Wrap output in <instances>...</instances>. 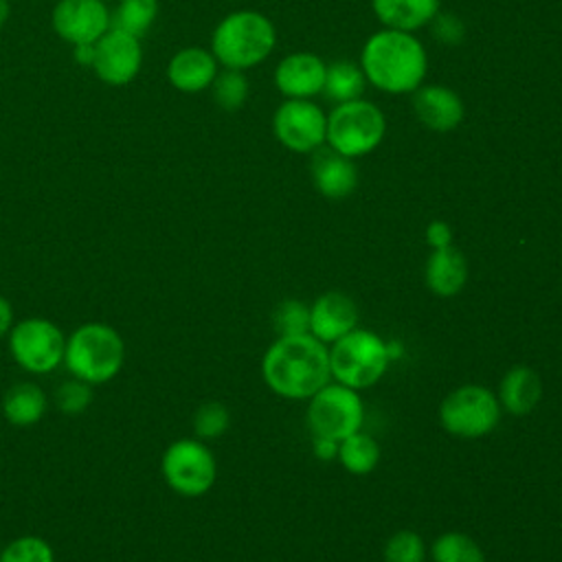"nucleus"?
Masks as SVG:
<instances>
[{
	"label": "nucleus",
	"instance_id": "1",
	"mask_svg": "<svg viewBox=\"0 0 562 562\" xmlns=\"http://www.w3.org/2000/svg\"><path fill=\"white\" fill-rule=\"evenodd\" d=\"M367 83L384 94H413L426 79L428 53L415 33L380 29L360 50Z\"/></svg>",
	"mask_w": 562,
	"mask_h": 562
},
{
	"label": "nucleus",
	"instance_id": "2",
	"mask_svg": "<svg viewBox=\"0 0 562 562\" xmlns=\"http://www.w3.org/2000/svg\"><path fill=\"white\" fill-rule=\"evenodd\" d=\"M263 382L281 397L307 400L329 378V349L312 334L279 336L261 360Z\"/></svg>",
	"mask_w": 562,
	"mask_h": 562
},
{
	"label": "nucleus",
	"instance_id": "3",
	"mask_svg": "<svg viewBox=\"0 0 562 562\" xmlns=\"http://www.w3.org/2000/svg\"><path fill=\"white\" fill-rule=\"evenodd\" d=\"M277 46L272 20L252 9H239L220 20L211 35V53L224 68L248 70L270 57Z\"/></svg>",
	"mask_w": 562,
	"mask_h": 562
},
{
	"label": "nucleus",
	"instance_id": "4",
	"mask_svg": "<svg viewBox=\"0 0 562 562\" xmlns=\"http://www.w3.org/2000/svg\"><path fill=\"white\" fill-rule=\"evenodd\" d=\"M125 364L123 336L108 323H83L66 336L64 367L92 386L119 375Z\"/></svg>",
	"mask_w": 562,
	"mask_h": 562
},
{
	"label": "nucleus",
	"instance_id": "5",
	"mask_svg": "<svg viewBox=\"0 0 562 562\" xmlns=\"http://www.w3.org/2000/svg\"><path fill=\"white\" fill-rule=\"evenodd\" d=\"M386 134L384 112L369 99L334 103L327 112L325 145L356 160L378 149Z\"/></svg>",
	"mask_w": 562,
	"mask_h": 562
},
{
	"label": "nucleus",
	"instance_id": "6",
	"mask_svg": "<svg viewBox=\"0 0 562 562\" xmlns=\"http://www.w3.org/2000/svg\"><path fill=\"white\" fill-rule=\"evenodd\" d=\"M386 342L367 329H351L338 338L329 351V371L349 389H367L375 384L389 367Z\"/></svg>",
	"mask_w": 562,
	"mask_h": 562
},
{
	"label": "nucleus",
	"instance_id": "7",
	"mask_svg": "<svg viewBox=\"0 0 562 562\" xmlns=\"http://www.w3.org/2000/svg\"><path fill=\"white\" fill-rule=\"evenodd\" d=\"M13 362L33 375H46L64 364L66 336L57 323L44 316L15 321L7 336Z\"/></svg>",
	"mask_w": 562,
	"mask_h": 562
},
{
	"label": "nucleus",
	"instance_id": "8",
	"mask_svg": "<svg viewBox=\"0 0 562 562\" xmlns=\"http://www.w3.org/2000/svg\"><path fill=\"white\" fill-rule=\"evenodd\" d=\"M501 419L498 397L479 384H465L443 397L439 422L446 432L463 439H476L496 428Z\"/></svg>",
	"mask_w": 562,
	"mask_h": 562
},
{
	"label": "nucleus",
	"instance_id": "9",
	"mask_svg": "<svg viewBox=\"0 0 562 562\" xmlns=\"http://www.w3.org/2000/svg\"><path fill=\"white\" fill-rule=\"evenodd\" d=\"M160 472L176 494L195 498L213 487L217 465L213 452L200 439H176L162 452Z\"/></svg>",
	"mask_w": 562,
	"mask_h": 562
},
{
	"label": "nucleus",
	"instance_id": "10",
	"mask_svg": "<svg viewBox=\"0 0 562 562\" xmlns=\"http://www.w3.org/2000/svg\"><path fill=\"white\" fill-rule=\"evenodd\" d=\"M307 424L314 437L342 441L360 430L362 400L356 389L345 384H325L310 397Z\"/></svg>",
	"mask_w": 562,
	"mask_h": 562
},
{
	"label": "nucleus",
	"instance_id": "11",
	"mask_svg": "<svg viewBox=\"0 0 562 562\" xmlns=\"http://www.w3.org/2000/svg\"><path fill=\"white\" fill-rule=\"evenodd\" d=\"M277 140L294 154H314L325 145L327 114L314 99H283L272 114Z\"/></svg>",
	"mask_w": 562,
	"mask_h": 562
},
{
	"label": "nucleus",
	"instance_id": "12",
	"mask_svg": "<svg viewBox=\"0 0 562 562\" xmlns=\"http://www.w3.org/2000/svg\"><path fill=\"white\" fill-rule=\"evenodd\" d=\"M143 53L138 37L127 35L116 29H108L94 42V59L92 68L99 79L112 86H123L136 77L140 70Z\"/></svg>",
	"mask_w": 562,
	"mask_h": 562
},
{
	"label": "nucleus",
	"instance_id": "13",
	"mask_svg": "<svg viewBox=\"0 0 562 562\" xmlns=\"http://www.w3.org/2000/svg\"><path fill=\"white\" fill-rule=\"evenodd\" d=\"M53 29L72 44H94L110 29V13L101 0H59Z\"/></svg>",
	"mask_w": 562,
	"mask_h": 562
},
{
	"label": "nucleus",
	"instance_id": "14",
	"mask_svg": "<svg viewBox=\"0 0 562 562\" xmlns=\"http://www.w3.org/2000/svg\"><path fill=\"white\" fill-rule=\"evenodd\" d=\"M327 64L316 53L296 50L274 66V86L283 99H314L323 94Z\"/></svg>",
	"mask_w": 562,
	"mask_h": 562
},
{
	"label": "nucleus",
	"instance_id": "15",
	"mask_svg": "<svg viewBox=\"0 0 562 562\" xmlns=\"http://www.w3.org/2000/svg\"><path fill=\"white\" fill-rule=\"evenodd\" d=\"M411 97L413 114L432 132H452L465 116L463 99L443 83H422Z\"/></svg>",
	"mask_w": 562,
	"mask_h": 562
},
{
	"label": "nucleus",
	"instance_id": "16",
	"mask_svg": "<svg viewBox=\"0 0 562 562\" xmlns=\"http://www.w3.org/2000/svg\"><path fill=\"white\" fill-rule=\"evenodd\" d=\"M310 173L316 191L327 200L349 198L356 191L360 180L356 160L334 151L327 145H323L312 154Z\"/></svg>",
	"mask_w": 562,
	"mask_h": 562
},
{
	"label": "nucleus",
	"instance_id": "17",
	"mask_svg": "<svg viewBox=\"0 0 562 562\" xmlns=\"http://www.w3.org/2000/svg\"><path fill=\"white\" fill-rule=\"evenodd\" d=\"M358 325V307L342 292H325L310 307V334L321 342H336Z\"/></svg>",
	"mask_w": 562,
	"mask_h": 562
},
{
	"label": "nucleus",
	"instance_id": "18",
	"mask_svg": "<svg viewBox=\"0 0 562 562\" xmlns=\"http://www.w3.org/2000/svg\"><path fill=\"white\" fill-rule=\"evenodd\" d=\"M217 75V59L211 50L189 46L178 50L167 66L169 83L180 92H202L211 88Z\"/></svg>",
	"mask_w": 562,
	"mask_h": 562
},
{
	"label": "nucleus",
	"instance_id": "19",
	"mask_svg": "<svg viewBox=\"0 0 562 562\" xmlns=\"http://www.w3.org/2000/svg\"><path fill=\"white\" fill-rule=\"evenodd\" d=\"M371 9L384 29L415 33L430 26L439 13V0H371Z\"/></svg>",
	"mask_w": 562,
	"mask_h": 562
},
{
	"label": "nucleus",
	"instance_id": "20",
	"mask_svg": "<svg viewBox=\"0 0 562 562\" xmlns=\"http://www.w3.org/2000/svg\"><path fill=\"white\" fill-rule=\"evenodd\" d=\"M468 281L465 255L450 246L435 248L426 261V285L437 296H454Z\"/></svg>",
	"mask_w": 562,
	"mask_h": 562
},
{
	"label": "nucleus",
	"instance_id": "21",
	"mask_svg": "<svg viewBox=\"0 0 562 562\" xmlns=\"http://www.w3.org/2000/svg\"><path fill=\"white\" fill-rule=\"evenodd\" d=\"M496 397L507 413L529 415L542 397L540 375L529 367H514L503 375Z\"/></svg>",
	"mask_w": 562,
	"mask_h": 562
},
{
	"label": "nucleus",
	"instance_id": "22",
	"mask_svg": "<svg viewBox=\"0 0 562 562\" xmlns=\"http://www.w3.org/2000/svg\"><path fill=\"white\" fill-rule=\"evenodd\" d=\"M48 408L44 389L35 382H18L7 389L2 397V415L9 424L26 428L37 424Z\"/></svg>",
	"mask_w": 562,
	"mask_h": 562
},
{
	"label": "nucleus",
	"instance_id": "23",
	"mask_svg": "<svg viewBox=\"0 0 562 562\" xmlns=\"http://www.w3.org/2000/svg\"><path fill=\"white\" fill-rule=\"evenodd\" d=\"M367 86L369 83H367V77H364L360 64H356L351 59H336V61L327 64L323 94L331 103H345V101L360 99L364 94Z\"/></svg>",
	"mask_w": 562,
	"mask_h": 562
},
{
	"label": "nucleus",
	"instance_id": "24",
	"mask_svg": "<svg viewBox=\"0 0 562 562\" xmlns=\"http://www.w3.org/2000/svg\"><path fill=\"white\" fill-rule=\"evenodd\" d=\"M338 459L351 474H369L380 461V446L371 435L353 432L338 441Z\"/></svg>",
	"mask_w": 562,
	"mask_h": 562
},
{
	"label": "nucleus",
	"instance_id": "25",
	"mask_svg": "<svg viewBox=\"0 0 562 562\" xmlns=\"http://www.w3.org/2000/svg\"><path fill=\"white\" fill-rule=\"evenodd\" d=\"M158 15V0H121L114 15L110 18V29L123 31L134 37H143Z\"/></svg>",
	"mask_w": 562,
	"mask_h": 562
},
{
	"label": "nucleus",
	"instance_id": "26",
	"mask_svg": "<svg viewBox=\"0 0 562 562\" xmlns=\"http://www.w3.org/2000/svg\"><path fill=\"white\" fill-rule=\"evenodd\" d=\"M432 562H485V553L470 536L446 531L432 542Z\"/></svg>",
	"mask_w": 562,
	"mask_h": 562
},
{
	"label": "nucleus",
	"instance_id": "27",
	"mask_svg": "<svg viewBox=\"0 0 562 562\" xmlns=\"http://www.w3.org/2000/svg\"><path fill=\"white\" fill-rule=\"evenodd\" d=\"M211 88H213L215 103L226 112L239 110L246 103L248 92H250V86H248V79H246L244 70H235V68L217 70Z\"/></svg>",
	"mask_w": 562,
	"mask_h": 562
},
{
	"label": "nucleus",
	"instance_id": "28",
	"mask_svg": "<svg viewBox=\"0 0 562 562\" xmlns=\"http://www.w3.org/2000/svg\"><path fill=\"white\" fill-rule=\"evenodd\" d=\"M0 562H55V551L42 536H18L0 551Z\"/></svg>",
	"mask_w": 562,
	"mask_h": 562
},
{
	"label": "nucleus",
	"instance_id": "29",
	"mask_svg": "<svg viewBox=\"0 0 562 562\" xmlns=\"http://www.w3.org/2000/svg\"><path fill=\"white\" fill-rule=\"evenodd\" d=\"M272 323L279 336H303L310 334V307L303 301L288 299L279 303L272 314Z\"/></svg>",
	"mask_w": 562,
	"mask_h": 562
},
{
	"label": "nucleus",
	"instance_id": "30",
	"mask_svg": "<svg viewBox=\"0 0 562 562\" xmlns=\"http://www.w3.org/2000/svg\"><path fill=\"white\" fill-rule=\"evenodd\" d=\"M231 426V413L222 402H204L193 413V430L200 439H217Z\"/></svg>",
	"mask_w": 562,
	"mask_h": 562
},
{
	"label": "nucleus",
	"instance_id": "31",
	"mask_svg": "<svg viewBox=\"0 0 562 562\" xmlns=\"http://www.w3.org/2000/svg\"><path fill=\"white\" fill-rule=\"evenodd\" d=\"M92 404V384L70 378L61 382L55 391V406L64 415H81Z\"/></svg>",
	"mask_w": 562,
	"mask_h": 562
},
{
	"label": "nucleus",
	"instance_id": "32",
	"mask_svg": "<svg viewBox=\"0 0 562 562\" xmlns=\"http://www.w3.org/2000/svg\"><path fill=\"white\" fill-rule=\"evenodd\" d=\"M424 540L411 529L395 531L384 544V562H424Z\"/></svg>",
	"mask_w": 562,
	"mask_h": 562
},
{
	"label": "nucleus",
	"instance_id": "33",
	"mask_svg": "<svg viewBox=\"0 0 562 562\" xmlns=\"http://www.w3.org/2000/svg\"><path fill=\"white\" fill-rule=\"evenodd\" d=\"M430 29L435 33V40L441 44H459L465 37V26L454 13H437L430 22Z\"/></svg>",
	"mask_w": 562,
	"mask_h": 562
},
{
	"label": "nucleus",
	"instance_id": "34",
	"mask_svg": "<svg viewBox=\"0 0 562 562\" xmlns=\"http://www.w3.org/2000/svg\"><path fill=\"white\" fill-rule=\"evenodd\" d=\"M426 241H428V246L432 250L450 246L452 244V228H450V224L443 222V220H432L426 226Z\"/></svg>",
	"mask_w": 562,
	"mask_h": 562
},
{
	"label": "nucleus",
	"instance_id": "35",
	"mask_svg": "<svg viewBox=\"0 0 562 562\" xmlns=\"http://www.w3.org/2000/svg\"><path fill=\"white\" fill-rule=\"evenodd\" d=\"M314 454L323 461H331L338 457V441L327 437H314Z\"/></svg>",
	"mask_w": 562,
	"mask_h": 562
},
{
	"label": "nucleus",
	"instance_id": "36",
	"mask_svg": "<svg viewBox=\"0 0 562 562\" xmlns=\"http://www.w3.org/2000/svg\"><path fill=\"white\" fill-rule=\"evenodd\" d=\"M15 323V314H13V305L9 303V299H4L0 294V338H7L11 327Z\"/></svg>",
	"mask_w": 562,
	"mask_h": 562
},
{
	"label": "nucleus",
	"instance_id": "37",
	"mask_svg": "<svg viewBox=\"0 0 562 562\" xmlns=\"http://www.w3.org/2000/svg\"><path fill=\"white\" fill-rule=\"evenodd\" d=\"M75 59L83 66H92L94 59V44H75Z\"/></svg>",
	"mask_w": 562,
	"mask_h": 562
},
{
	"label": "nucleus",
	"instance_id": "38",
	"mask_svg": "<svg viewBox=\"0 0 562 562\" xmlns=\"http://www.w3.org/2000/svg\"><path fill=\"white\" fill-rule=\"evenodd\" d=\"M9 0H0V26L7 22V18H9Z\"/></svg>",
	"mask_w": 562,
	"mask_h": 562
},
{
	"label": "nucleus",
	"instance_id": "39",
	"mask_svg": "<svg viewBox=\"0 0 562 562\" xmlns=\"http://www.w3.org/2000/svg\"><path fill=\"white\" fill-rule=\"evenodd\" d=\"M101 2H108V0H101Z\"/></svg>",
	"mask_w": 562,
	"mask_h": 562
}]
</instances>
